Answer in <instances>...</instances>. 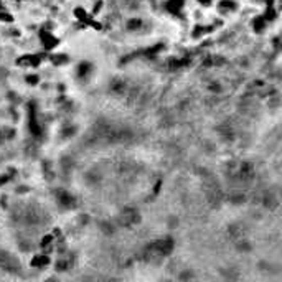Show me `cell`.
Segmentation results:
<instances>
[{"label": "cell", "instance_id": "13", "mask_svg": "<svg viewBox=\"0 0 282 282\" xmlns=\"http://www.w3.org/2000/svg\"><path fill=\"white\" fill-rule=\"evenodd\" d=\"M23 83L30 88H37L40 86V83H42V76H40V73L37 71H30L23 76Z\"/></svg>", "mask_w": 282, "mask_h": 282}, {"label": "cell", "instance_id": "6", "mask_svg": "<svg viewBox=\"0 0 282 282\" xmlns=\"http://www.w3.org/2000/svg\"><path fill=\"white\" fill-rule=\"evenodd\" d=\"M49 266H51V254H47V252H35L32 259H30L32 269H47Z\"/></svg>", "mask_w": 282, "mask_h": 282}, {"label": "cell", "instance_id": "7", "mask_svg": "<svg viewBox=\"0 0 282 282\" xmlns=\"http://www.w3.org/2000/svg\"><path fill=\"white\" fill-rule=\"evenodd\" d=\"M216 30V27H211V23H193L190 37L193 40H201L208 37L210 33H213Z\"/></svg>", "mask_w": 282, "mask_h": 282}, {"label": "cell", "instance_id": "11", "mask_svg": "<svg viewBox=\"0 0 282 282\" xmlns=\"http://www.w3.org/2000/svg\"><path fill=\"white\" fill-rule=\"evenodd\" d=\"M93 71H94V64L91 61H86V59H84V61H79L78 63V66H76V78L78 79H83V81H84V79L91 78Z\"/></svg>", "mask_w": 282, "mask_h": 282}, {"label": "cell", "instance_id": "17", "mask_svg": "<svg viewBox=\"0 0 282 282\" xmlns=\"http://www.w3.org/2000/svg\"><path fill=\"white\" fill-rule=\"evenodd\" d=\"M12 180V177L7 175V173H3V175H0V187H3V185H7V183Z\"/></svg>", "mask_w": 282, "mask_h": 282}, {"label": "cell", "instance_id": "19", "mask_svg": "<svg viewBox=\"0 0 282 282\" xmlns=\"http://www.w3.org/2000/svg\"><path fill=\"white\" fill-rule=\"evenodd\" d=\"M15 2H25V0H15Z\"/></svg>", "mask_w": 282, "mask_h": 282}, {"label": "cell", "instance_id": "14", "mask_svg": "<svg viewBox=\"0 0 282 282\" xmlns=\"http://www.w3.org/2000/svg\"><path fill=\"white\" fill-rule=\"evenodd\" d=\"M69 266H71V262H69L68 257H64V256L58 257V259L54 261V264H53L54 271H56V272H66L69 269Z\"/></svg>", "mask_w": 282, "mask_h": 282}, {"label": "cell", "instance_id": "1", "mask_svg": "<svg viewBox=\"0 0 282 282\" xmlns=\"http://www.w3.org/2000/svg\"><path fill=\"white\" fill-rule=\"evenodd\" d=\"M43 61H48V53H45L40 49L38 53H23L15 59V66L23 68V69H30V71H35L43 64Z\"/></svg>", "mask_w": 282, "mask_h": 282}, {"label": "cell", "instance_id": "12", "mask_svg": "<svg viewBox=\"0 0 282 282\" xmlns=\"http://www.w3.org/2000/svg\"><path fill=\"white\" fill-rule=\"evenodd\" d=\"M261 13L264 15V18L267 20V23H269V25L276 23L277 20H279V17H281V10L277 8V5H271V7H264V10H262Z\"/></svg>", "mask_w": 282, "mask_h": 282}, {"label": "cell", "instance_id": "10", "mask_svg": "<svg viewBox=\"0 0 282 282\" xmlns=\"http://www.w3.org/2000/svg\"><path fill=\"white\" fill-rule=\"evenodd\" d=\"M38 247L42 249V252H47V254H51V252L54 251V247H56V237H54V235L51 231L40 237Z\"/></svg>", "mask_w": 282, "mask_h": 282}, {"label": "cell", "instance_id": "3", "mask_svg": "<svg viewBox=\"0 0 282 282\" xmlns=\"http://www.w3.org/2000/svg\"><path fill=\"white\" fill-rule=\"evenodd\" d=\"M188 7V0H162V10L168 17L180 18L185 15Z\"/></svg>", "mask_w": 282, "mask_h": 282}, {"label": "cell", "instance_id": "5", "mask_svg": "<svg viewBox=\"0 0 282 282\" xmlns=\"http://www.w3.org/2000/svg\"><path fill=\"white\" fill-rule=\"evenodd\" d=\"M249 27H251L252 33H254L256 37H262V35H266L267 32H269L271 25L267 23V20L264 18V15H262V13H256V15H252V17H251Z\"/></svg>", "mask_w": 282, "mask_h": 282}, {"label": "cell", "instance_id": "4", "mask_svg": "<svg viewBox=\"0 0 282 282\" xmlns=\"http://www.w3.org/2000/svg\"><path fill=\"white\" fill-rule=\"evenodd\" d=\"M241 2L239 0H218V3L215 5V12L220 17H230L239 12Z\"/></svg>", "mask_w": 282, "mask_h": 282}, {"label": "cell", "instance_id": "16", "mask_svg": "<svg viewBox=\"0 0 282 282\" xmlns=\"http://www.w3.org/2000/svg\"><path fill=\"white\" fill-rule=\"evenodd\" d=\"M193 2H195L200 8L208 10V8H215V5L218 3V0H193Z\"/></svg>", "mask_w": 282, "mask_h": 282}, {"label": "cell", "instance_id": "18", "mask_svg": "<svg viewBox=\"0 0 282 282\" xmlns=\"http://www.w3.org/2000/svg\"><path fill=\"white\" fill-rule=\"evenodd\" d=\"M8 8V5L3 2V0H0V10H7Z\"/></svg>", "mask_w": 282, "mask_h": 282}, {"label": "cell", "instance_id": "9", "mask_svg": "<svg viewBox=\"0 0 282 282\" xmlns=\"http://www.w3.org/2000/svg\"><path fill=\"white\" fill-rule=\"evenodd\" d=\"M124 28H126V32H129V33H142L143 30H145V20H143L142 17L134 15V17L126 20Z\"/></svg>", "mask_w": 282, "mask_h": 282}, {"label": "cell", "instance_id": "15", "mask_svg": "<svg viewBox=\"0 0 282 282\" xmlns=\"http://www.w3.org/2000/svg\"><path fill=\"white\" fill-rule=\"evenodd\" d=\"M13 22H15V15L12 13V10H10V8L0 10V23L10 27V25H13Z\"/></svg>", "mask_w": 282, "mask_h": 282}, {"label": "cell", "instance_id": "8", "mask_svg": "<svg viewBox=\"0 0 282 282\" xmlns=\"http://www.w3.org/2000/svg\"><path fill=\"white\" fill-rule=\"evenodd\" d=\"M48 63L51 64L53 68H63L71 63V56L64 51H53L48 54Z\"/></svg>", "mask_w": 282, "mask_h": 282}, {"label": "cell", "instance_id": "2", "mask_svg": "<svg viewBox=\"0 0 282 282\" xmlns=\"http://www.w3.org/2000/svg\"><path fill=\"white\" fill-rule=\"evenodd\" d=\"M37 40H38V45H40V49L45 53H53L54 49H56L61 42H59V38L54 35L51 30L47 28V27H40L38 28V33H37Z\"/></svg>", "mask_w": 282, "mask_h": 282}]
</instances>
